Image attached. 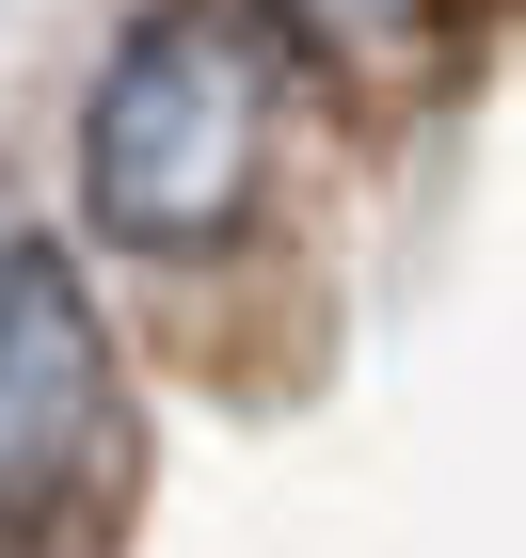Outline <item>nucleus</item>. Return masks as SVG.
<instances>
[{"mask_svg": "<svg viewBox=\"0 0 526 558\" xmlns=\"http://www.w3.org/2000/svg\"><path fill=\"white\" fill-rule=\"evenodd\" d=\"M112 463V336L64 240H0V526H48Z\"/></svg>", "mask_w": 526, "mask_h": 558, "instance_id": "f03ea898", "label": "nucleus"}, {"mask_svg": "<svg viewBox=\"0 0 526 558\" xmlns=\"http://www.w3.org/2000/svg\"><path fill=\"white\" fill-rule=\"evenodd\" d=\"M304 33H399V0H288Z\"/></svg>", "mask_w": 526, "mask_h": 558, "instance_id": "7ed1b4c3", "label": "nucleus"}, {"mask_svg": "<svg viewBox=\"0 0 526 558\" xmlns=\"http://www.w3.org/2000/svg\"><path fill=\"white\" fill-rule=\"evenodd\" d=\"M288 0H144V33L112 48V81L81 112V208L129 256H192L256 208L271 112H288Z\"/></svg>", "mask_w": 526, "mask_h": 558, "instance_id": "f257e3e1", "label": "nucleus"}]
</instances>
